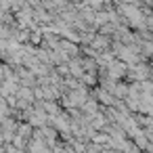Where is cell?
I'll use <instances>...</instances> for the list:
<instances>
[{
	"instance_id": "5b68a950",
	"label": "cell",
	"mask_w": 153,
	"mask_h": 153,
	"mask_svg": "<svg viewBox=\"0 0 153 153\" xmlns=\"http://www.w3.org/2000/svg\"><path fill=\"white\" fill-rule=\"evenodd\" d=\"M9 113H11V107H9V103H7L4 99H0V124L9 120Z\"/></svg>"
},
{
	"instance_id": "7a4b0ae2",
	"label": "cell",
	"mask_w": 153,
	"mask_h": 153,
	"mask_svg": "<svg viewBox=\"0 0 153 153\" xmlns=\"http://www.w3.org/2000/svg\"><path fill=\"white\" fill-rule=\"evenodd\" d=\"M97 99H99L103 105H107V107L117 105V99L113 97V92H109V90H105V88H97Z\"/></svg>"
},
{
	"instance_id": "6da1fadb",
	"label": "cell",
	"mask_w": 153,
	"mask_h": 153,
	"mask_svg": "<svg viewBox=\"0 0 153 153\" xmlns=\"http://www.w3.org/2000/svg\"><path fill=\"white\" fill-rule=\"evenodd\" d=\"M27 153H53V151L40 134H34V140L27 145Z\"/></svg>"
},
{
	"instance_id": "3957f363",
	"label": "cell",
	"mask_w": 153,
	"mask_h": 153,
	"mask_svg": "<svg viewBox=\"0 0 153 153\" xmlns=\"http://www.w3.org/2000/svg\"><path fill=\"white\" fill-rule=\"evenodd\" d=\"M92 48H97V55H99V51H107L109 48V38L97 34V38L92 40Z\"/></svg>"
},
{
	"instance_id": "8992f818",
	"label": "cell",
	"mask_w": 153,
	"mask_h": 153,
	"mask_svg": "<svg viewBox=\"0 0 153 153\" xmlns=\"http://www.w3.org/2000/svg\"><path fill=\"white\" fill-rule=\"evenodd\" d=\"M80 82L86 84V86H92V84H97V76H94V74H84Z\"/></svg>"
},
{
	"instance_id": "277c9868",
	"label": "cell",
	"mask_w": 153,
	"mask_h": 153,
	"mask_svg": "<svg viewBox=\"0 0 153 153\" xmlns=\"http://www.w3.org/2000/svg\"><path fill=\"white\" fill-rule=\"evenodd\" d=\"M17 136L30 140V136H32V126H30L27 122H25V124H19V126H17Z\"/></svg>"
}]
</instances>
